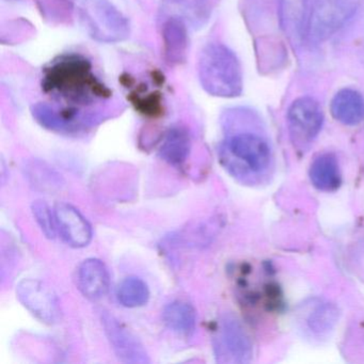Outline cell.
Returning a JSON list of instances; mask_svg holds the SVG:
<instances>
[{"mask_svg":"<svg viewBox=\"0 0 364 364\" xmlns=\"http://www.w3.org/2000/svg\"><path fill=\"white\" fill-rule=\"evenodd\" d=\"M44 92L68 104V107L90 106L108 99L112 91L95 75L84 55L69 53L57 57L43 70Z\"/></svg>","mask_w":364,"mask_h":364,"instance_id":"obj_1","label":"cell"},{"mask_svg":"<svg viewBox=\"0 0 364 364\" xmlns=\"http://www.w3.org/2000/svg\"><path fill=\"white\" fill-rule=\"evenodd\" d=\"M202 88L212 97L233 99L244 89L242 70L235 53L223 43H208L198 59Z\"/></svg>","mask_w":364,"mask_h":364,"instance_id":"obj_2","label":"cell"},{"mask_svg":"<svg viewBox=\"0 0 364 364\" xmlns=\"http://www.w3.org/2000/svg\"><path fill=\"white\" fill-rule=\"evenodd\" d=\"M219 156L223 167L244 182H253L264 176L272 161L267 140L251 132H240L225 138Z\"/></svg>","mask_w":364,"mask_h":364,"instance_id":"obj_3","label":"cell"},{"mask_svg":"<svg viewBox=\"0 0 364 364\" xmlns=\"http://www.w3.org/2000/svg\"><path fill=\"white\" fill-rule=\"evenodd\" d=\"M80 16L88 35L102 43L124 41L131 33L127 16L110 0H84Z\"/></svg>","mask_w":364,"mask_h":364,"instance_id":"obj_4","label":"cell"},{"mask_svg":"<svg viewBox=\"0 0 364 364\" xmlns=\"http://www.w3.org/2000/svg\"><path fill=\"white\" fill-rule=\"evenodd\" d=\"M361 0H312L308 38L315 43L336 35L355 16Z\"/></svg>","mask_w":364,"mask_h":364,"instance_id":"obj_5","label":"cell"},{"mask_svg":"<svg viewBox=\"0 0 364 364\" xmlns=\"http://www.w3.org/2000/svg\"><path fill=\"white\" fill-rule=\"evenodd\" d=\"M214 350L219 362L249 363L253 357V345L248 332L237 317H221L214 338Z\"/></svg>","mask_w":364,"mask_h":364,"instance_id":"obj_6","label":"cell"},{"mask_svg":"<svg viewBox=\"0 0 364 364\" xmlns=\"http://www.w3.org/2000/svg\"><path fill=\"white\" fill-rule=\"evenodd\" d=\"M287 119L291 142L296 148L304 150L321 133L323 112L316 100L301 97L291 104Z\"/></svg>","mask_w":364,"mask_h":364,"instance_id":"obj_7","label":"cell"},{"mask_svg":"<svg viewBox=\"0 0 364 364\" xmlns=\"http://www.w3.org/2000/svg\"><path fill=\"white\" fill-rule=\"evenodd\" d=\"M16 297L38 321L55 325L61 321L63 311L52 289L38 279H23L16 287Z\"/></svg>","mask_w":364,"mask_h":364,"instance_id":"obj_8","label":"cell"},{"mask_svg":"<svg viewBox=\"0 0 364 364\" xmlns=\"http://www.w3.org/2000/svg\"><path fill=\"white\" fill-rule=\"evenodd\" d=\"M101 321L106 338L121 362L129 364L150 363L146 347L114 315L102 312Z\"/></svg>","mask_w":364,"mask_h":364,"instance_id":"obj_9","label":"cell"},{"mask_svg":"<svg viewBox=\"0 0 364 364\" xmlns=\"http://www.w3.org/2000/svg\"><path fill=\"white\" fill-rule=\"evenodd\" d=\"M33 119L44 129L60 134H76L95 124L90 114H82L80 108L56 109L46 103L36 104L31 108Z\"/></svg>","mask_w":364,"mask_h":364,"instance_id":"obj_10","label":"cell"},{"mask_svg":"<svg viewBox=\"0 0 364 364\" xmlns=\"http://www.w3.org/2000/svg\"><path fill=\"white\" fill-rule=\"evenodd\" d=\"M57 230L61 237L73 248H84L92 240L93 231L84 215L71 204L60 202L54 208Z\"/></svg>","mask_w":364,"mask_h":364,"instance_id":"obj_11","label":"cell"},{"mask_svg":"<svg viewBox=\"0 0 364 364\" xmlns=\"http://www.w3.org/2000/svg\"><path fill=\"white\" fill-rule=\"evenodd\" d=\"M279 26L291 46L298 48L308 37V0H277Z\"/></svg>","mask_w":364,"mask_h":364,"instance_id":"obj_12","label":"cell"},{"mask_svg":"<svg viewBox=\"0 0 364 364\" xmlns=\"http://www.w3.org/2000/svg\"><path fill=\"white\" fill-rule=\"evenodd\" d=\"M302 328L310 336L321 338L329 334L338 321V308L328 300L312 299L299 312Z\"/></svg>","mask_w":364,"mask_h":364,"instance_id":"obj_13","label":"cell"},{"mask_svg":"<svg viewBox=\"0 0 364 364\" xmlns=\"http://www.w3.org/2000/svg\"><path fill=\"white\" fill-rule=\"evenodd\" d=\"M76 285L87 299L97 301L105 297L110 285L109 272L99 259L90 257L78 265Z\"/></svg>","mask_w":364,"mask_h":364,"instance_id":"obj_14","label":"cell"},{"mask_svg":"<svg viewBox=\"0 0 364 364\" xmlns=\"http://www.w3.org/2000/svg\"><path fill=\"white\" fill-rule=\"evenodd\" d=\"M163 39L167 63L172 65L185 63L189 46L186 22L180 16L168 18L163 26Z\"/></svg>","mask_w":364,"mask_h":364,"instance_id":"obj_15","label":"cell"},{"mask_svg":"<svg viewBox=\"0 0 364 364\" xmlns=\"http://www.w3.org/2000/svg\"><path fill=\"white\" fill-rule=\"evenodd\" d=\"M330 112L334 120L347 127H355L364 121V97L353 88H343L332 97Z\"/></svg>","mask_w":364,"mask_h":364,"instance_id":"obj_16","label":"cell"},{"mask_svg":"<svg viewBox=\"0 0 364 364\" xmlns=\"http://www.w3.org/2000/svg\"><path fill=\"white\" fill-rule=\"evenodd\" d=\"M191 150V137L183 127H173L165 134L159 148V156L174 167H181L188 159Z\"/></svg>","mask_w":364,"mask_h":364,"instance_id":"obj_17","label":"cell"},{"mask_svg":"<svg viewBox=\"0 0 364 364\" xmlns=\"http://www.w3.org/2000/svg\"><path fill=\"white\" fill-rule=\"evenodd\" d=\"M310 178L315 188L321 191H336L342 183L338 159L332 153L319 155L310 168Z\"/></svg>","mask_w":364,"mask_h":364,"instance_id":"obj_18","label":"cell"},{"mask_svg":"<svg viewBox=\"0 0 364 364\" xmlns=\"http://www.w3.org/2000/svg\"><path fill=\"white\" fill-rule=\"evenodd\" d=\"M163 321L172 331L191 336L197 326V312L188 302L176 300L164 308Z\"/></svg>","mask_w":364,"mask_h":364,"instance_id":"obj_19","label":"cell"},{"mask_svg":"<svg viewBox=\"0 0 364 364\" xmlns=\"http://www.w3.org/2000/svg\"><path fill=\"white\" fill-rule=\"evenodd\" d=\"M25 176L31 186L43 193H56L63 188V176L48 164L41 161H29L24 167Z\"/></svg>","mask_w":364,"mask_h":364,"instance_id":"obj_20","label":"cell"},{"mask_svg":"<svg viewBox=\"0 0 364 364\" xmlns=\"http://www.w3.org/2000/svg\"><path fill=\"white\" fill-rule=\"evenodd\" d=\"M165 3L178 12L176 16L188 21L195 28L203 27L212 14L210 0H165Z\"/></svg>","mask_w":364,"mask_h":364,"instance_id":"obj_21","label":"cell"},{"mask_svg":"<svg viewBox=\"0 0 364 364\" xmlns=\"http://www.w3.org/2000/svg\"><path fill=\"white\" fill-rule=\"evenodd\" d=\"M257 46V63L259 71L270 73L280 69L287 58V50L282 42L274 38H259L255 42Z\"/></svg>","mask_w":364,"mask_h":364,"instance_id":"obj_22","label":"cell"},{"mask_svg":"<svg viewBox=\"0 0 364 364\" xmlns=\"http://www.w3.org/2000/svg\"><path fill=\"white\" fill-rule=\"evenodd\" d=\"M150 289L142 279L137 277L125 278L119 284L117 297L125 308L135 309L146 306L150 300Z\"/></svg>","mask_w":364,"mask_h":364,"instance_id":"obj_23","label":"cell"},{"mask_svg":"<svg viewBox=\"0 0 364 364\" xmlns=\"http://www.w3.org/2000/svg\"><path fill=\"white\" fill-rule=\"evenodd\" d=\"M31 210H33V217L41 229L42 233L46 235V237L54 240L57 233L56 217L48 204L41 200H38V201L33 202Z\"/></svg>","mask_w":364,"mask_h":364,"instance_id":"obj_24","label":"cell"}]
</instances>
